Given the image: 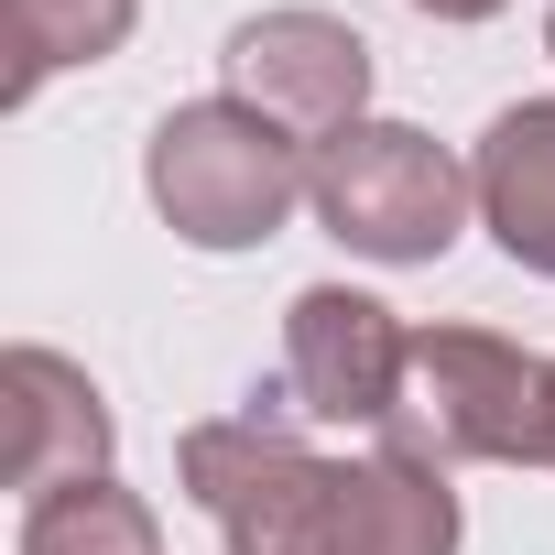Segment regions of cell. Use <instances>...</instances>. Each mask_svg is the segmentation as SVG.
<instances>
[{
  "instance_id": "obj_1",
  "label": "cell",
  "mask_w": 555,
  "mask_h": 555,
  "mask_svg": "<svg viewBox=\"0 0 555 555\" xmlns=\"http://www.w3.org/2000/svg\"><path fill=\"white\" fill-rule=\"evenodd\" d=\"M295 425V403H250L175 436V479L229 555H349V457H317Z\"/></svg>"
},
{
  "instance_id": "obj_2",
  "label": "cell",
  "mask_w": 555,
  "mask_h": 555,
  "mask_svg": "<svg viewBox=\"0 0 555 555\" xmlns=\"http://www.w3.org/2000/svg\"><path fill=\"white\" fill-rule=\"evenodd\" d=\"M142 185H153V207H164L175 240H196V250H261L306 207L317 153L284 120H261L250 99H185V109H164V131L142 153Z\"/></svg>"
},
{
  "instance_id": "obj_3",
  "label": "cell",
  "mask_w": 555,
  "mask_h": 555,
  "mask_svg": "<svg viewBox=\"0 0 555 555\" xmlns=\"http://www.w3.org/2000/svg\"><path fill=\"white\" fill-rule=\"evenodd\" d=\"M382 447H403L425 468H468V457L555 468V360H533L490 327H414V371H403Z\"/></svg>"
},
{
  "instance_id": "obj_4",
  "label": "cell",
  "mask_w": 555,
  "mask_h": 555,
  "mask_svg": "<svg viewBox=\"0 0 555 555\" xmlns=\"http://www.w3.org/2000/svg\"><path fill=\"white\" fill-rule=\"evenodd\" d=\"M306 207L360 261H447L457 229H468V207H479V175L436 131H414V120H349V131L317 142Z\"/></svg>"
},
{
  "instance_id": "obj_5",
  "label": "cell",
  "mask_w": 555,
  "mask_h": 555,
  "mask_svg": "<svg viewBox=\"0 0 555 555\" xmlns=\"http://www.w3.org/2000/svg\"><path fill=\"white\" fill-rule=\"evenodd\" d=\"M403 371H414V327L360 295V284H306L284 306V392L306 425H392L403 403Z\"/></svg>"
},
{
  "instance_id": "obj_6",
  "label": "cell",
  "mask_w": 555,
  "mask_h": 555,
  "mask_svg": "<svg viewBox=\"0 0 555 555\" xmlns=\"http://www.w3.org/2000/svg\"><path fill=\"white\" fill-rule=\"evenodd\" d=\"M229 99L327 142V131L371 120V44L338 12H250L229 34Z\"/></svg>"
},
{
  "instance_id": "obj_7",
  "label": "cell",
  "mask_w": 555,
  "mask_h": 555,
  "mask_svg": "<svg viewBox=\"0 0 555 555\" xmlns=\"http://www.w3.org/2000/svg\"><path fill=\"white\" fill-rule=\"evenodd\" d=\"M0 403H12V490L55 501L77 479H109V403L77 360L55 349H12L0 360Z\"/></svg>"
},
{
  "instance_id": "obj_8",
  "label": "cell",
  "mask_w": 555,
  "mask_h": 555,
  "mask_svg": "<svg viewBox=\"0 0 555 555\" xmlns=\"http://www.w3.org/2000/svg\"><path fill=\"white\" fill-rule=\"evenodd\" d=\"M479 218H490V240L522 261V272H544L555 284V99H522V109H501L490 131H479Z\"/></svg>"
},
{
  "instance_id": "obj_9",
  "label": "cell",
  "mask_w": 555,
  "mask_h": 555,
  "mask_svg": "<svg viewBox=\"0 0 555 555\" xmlns=\"http://www.w3.org/2000/svg\"><path fill=\"white\" fill-rule=\"evenodd\" d=\"M349 555H457V490L447 468L371 447L349 457Z\"/></svg>"
},
{
  "instance_id": "obj_10",
  "label": "cell",
  "mask_w": 555,
  "mask_h": 555,
  "mask_svg": "<svg viewBox=\"0 0 555 555\" xmlns=\"http://www.w3.org/2000/svg\"><path fill=\"white\" fill-rule=\"evenodd\" d=\"M0 23H12V109L66 77V66H109L142 23V0H0Z\"/></svg>"
},
{
  "instance_id": "obj_11",
  "label": "cell",
  "mask_w": 555,
  "mask_h": 555,
  "mask_svg": "<svg viewBox=\"0 0 555 555\" xmlns=\"http://www.w3.org/2000/svg\"><path fill=\"white\" fill-rule=\"evenodd\" d=\"M23 555H164V522H153L142 490L77 479V490H55V501L23 512Z\"/></svg>"
},
{
  "instance_id": "obj_12",
  "label": "cell",
  "mask_w": 555,
  "mask_h": 555,
  "mask_svg": "<svg viewBox=\"0 0 555 555\" xmlns=\"http://www.w3.org/2000/svg\"><path fill=\"white\" fill-rule=\"evenodd\" d=\"M414 12H425V23H490L501 0H414Z\"/></svg>"
},
{
  "instance_id": "obj_13",
  "label": "cell",
  "mask_w": 555,
  "mask_h": 555,
  "mask_svg": "<svg viewBox=\"0 0 555 555\" xmlns=\"http://www.w3.org/2000/svg\"><path fill=\"white\" fill-rule=\"evenodd\" d=\"M544 55H555V12H544Z\"/></svg>"
}]
</instances>
